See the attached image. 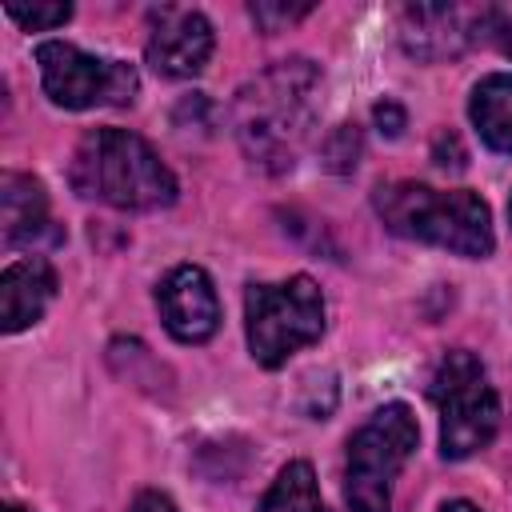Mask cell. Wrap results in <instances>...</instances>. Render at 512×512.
<instances>
[{
    "label": "cell",
    "instance_id": "6da1fadb",
    "mask_svg": "<svg viewBox=\"0 0 512 512\" xmlns=\"http://www.w3.org/2000/svg\"><path fill=\"white\" fill-rule=\"evenodd\" d=\"M320 68L304 56L280 60L252 76L232 100V128L252 164L264 172H288L316 120Z\"/></svg>",
    "mask_w": 512,
    "mask_h": 512
},
{
    "label": "cell",
    "instance_id": "7a4b0ae2",
    "mask_svg": "<svg viewBox=\"0 0 512 512\" xmlns=\"http://www.w3.org/2000/svg\"><path fill=\"white\" fill-rule=\"evenodd\" d=\"M72 188L80 196L104 200L112 208L152 212L176 200V176L152 152L148 140L124 128H96L76 144L72 156Z\"/></svg>",
    "mask_w": 512,
    "mask_h": 512
},
{
    "label": "cell",
    "instance_id": "3957f363",
    "mask_svg": "<svg viewBox=\"0 0 512 512\" xmlns=\"http://www.w3.org/2000/svg\"><path fill=\"white\" fill-rule=\"evenodd\" d=\"M376 212L380 220L408 240H424L436 248H448L456 256H488L496 236H492V212L488 204L468 192H436L428 184H388L376 192Z\"/></svg>",
    "mask_w": 512,
    "mask_h": 512
},
{
    "label": "cell",
    "instance_id": "277c9868",
    "mask_svg": "<svg viewBox=\"0 0 512 512\" xmlns=\"http://www.w3.org/2000/svg\"><path fill=\"white\" fill-rule=\"evenodd\" d=\"M420 424L408 404H384L348 440L344 496L352 512H392V480L416 452Z\"/></svg>",
    "mask_w": 512,
    "mask_h": 512
},
{
    "label": "cell",
    "instance_id": "5b68a950",
    "mask_svg": "<svg viewBox=\"0 0 512 512\" xmlns=\"http://www.w3.org/2000/svg\"><path fill=\"white\" fill-rule=\"evenodd\" d=\"M244 324L256 364L280 368L292 352L320 340L324 296L308 276H292L284 284H252L244 296Z\"/></svg>",
    "mask_w": 512,
    "mask_h": 512
},
{
    "label": "cell",
    "instance_id": "8992f818",
    "mask_svg": "<svg viewBox=\"0 0 512 512\" xmlns=\"http://www.w3.org/2000/svg\"><path fill=\"white\" fill-rule=\"evenodd\" d=\"M432 400L440 408V452L444 460H464L480 452L500 424V400L484 376V364L456 348L440 360L432 376Z\"/></svg>",
    "mask_w": 512,
    "mask_h": 512
},
{
    "label": "cell",
    "instance_id": "52a82bcc",
    "mask_svg": "<svg viewBox=\"0 0 512 512\" xmlns=\"http://www.w3.org/2000/svg\"><path fill=\"white\" fill-rule=\"evenodd\" d=\"M36 64H40V80H44V92L52 96V104L76 108V112L96 108V104L124 108L136 100V88H140L132 64L88 56L64 40H44L36 48Z\"/></svg>",
    "mask_w": 512,
    "mask_h": 512
},
{
    "label": "cell",
    "instance_id": "ba28073f",
    "mask_svg": "<svg viewBox=\"0 0 512 512\" xmlns=\"http://www.w3.org/2000/svg\"><path fill=\"white\" fill-rule=\"evenodd\" d=\"M492 8H456V4H412L400 12V44L416 60L460 56L472 40H484Z\"/></svg>",
    "mask_w": 512,
    "mask_h": 512
},
{
    "label": "cell",
    "instance_id": "9c48e42d",
    "mask_svg": "<svg viewBox=\"0 0 512 512\" xmlns=\"http://www.w3.org/2000/svg\"><path fill=\"white\" fill-rule=\"evenodd\" d=\"M152 28H148V64L160 72V76H172V80H184V76H196L204 72L208 56H212V24L192 12V8H152Z\"/></svg>",
    "mask_w": 512,
    "mask_h": 512
},
{
    "label": "cell",
    "instance_id": "30bf717a",
    "mask_svg": "<svg viewBox=\"0 0 512 512\" xmlns=\"http://www.w3.org/2000/svg\"><path fill=\"white\" fill-rule=\"evenodd\" d=\"M156 304L164 316V328L184 340V344H204L216 328H220V300L216 288L208 280L204 268L196 264H180L172 268L160 288H156Z\"/></svg>",
    "mask_w": 512,
    "mask_h": 512
},
{
    "label": "cell",
    "instance_id": "8fae6325",
    "mask_svg": "<svg viewBox=\"0 0 512 512\" xmlns=\"http://www.w3.org/2000/svg\"><path fill=\"white\" fill-rule=\"evenodd\" d=\"M56 296V272L48 260L28 256L4 268L0 276V324L4 332H20L44 316V308Z\"/></svg>",
    "mask_w": 512,
    "mask_h": 512
},
{
    "label": "cell",
    "instance_id": "7c38bea8",
    "mask_svg": "<svg viewBox=\"0 0 512 512\" xmlns=\"http://www.w3.org/2000/svg\"><path fill=\"white\" fill-rule=\"evenodd\" d=\"M0 224H4V244H36L40 232H48V196L36 176L24 172H4L0 180Z\"/></svg>",
    "mask_w": 512,
    "mask_h": 512
},
{
    "label": "cell",
    "instance_id": "4fadbf2b",
    "mask_svg": "<svg viewBox=\"0 0 512 512\" xmlns=\"http://www.w3.org/2000/svg\"><path fill=\"white\" fill-rule=\"evenodd\" d=\"M472 124L492 152H512V72H492L472 92Z\"/></svg>",
    "mask_w": 512,
    "mask_h": 512
},
{
    "label": "cell",
    "instance_id": "5bb4252c",
    "mask_svg": "<svg viewBox=\"0 0 512 512\" xmlns=\"http://www.w3.org/2000/svg\"><path fill=\"white\" fill-rule=\"evenodd\" d=\"M260 512H328L324 500H320V488H316V476L304 460H292L276 484L268 488Z\"/></svg>",
    "mask_w": 512,
    "mask_h": 512
},
{
    "label": "cell",
    "instance_id": "9a60e30c",
    "mask_svg": "<svg viewBox=\"0 0 512 512\" xmlns=\"http://www.w3.org/2000/svg\"><path fill=\"white\" fill-rule=\"evenodd\" d=\"M360 160V128L356 124H336L332 136L324 140V164L332 172H352Z\"/></svg>",
    "mask_w": 512,
    "mask_h": 512
},
{
    "label": "cell",
    "instance_id": "2e32d148",
    "mask_svg": "<svg viewBox=\"0 0 512 512\" xmlns=\"http://www.w3.org/2000/svg\"><path fill=\"white\" fill-rule=\"evenodd\" d=\"M4 12H8L20 28H28V32L56 28V24H64V20L72 16L68 4H4Z\"/></svg>",
    "mask_w": 512,
    "mask_h": 512
},
{
    "label": "cell",
    "instance_id": "e0dca14e",
    "mask_svg": "<svg viewBox=\"0 0 512 512\" xmlns=\"http://www.w3.org/2000/svg\"><path fill=\"white\" fill-rule=\"evenodd\" d=\"M308 12H312L308 4H296V8H284V4H252V20H256L264 32H280L284 24H292V20L308 16Z\"/></svg>",
    "mask_w": 512,
    "mask_h": 512
},
{
    "label": "cell",
    "instance_id": "ac0fdd59",
    "mask_svg": "<svg viewBox=\"0 0 512 512\" xmlns=\"http://www.w3.org/2000/svg\"><path fill=\"white\" fill-rule=\"evenodd\" d=\"M484 40H492L504 56H512V16H504V12H488V28H484Z\"/></svg>",
    "mask_w": 512,
    "mask_h": 512
},
{
    "label": "cell",
    "instance_id": "d6986e66",
    "mask_svg": "<svg viewBox=\"0 0 512 512\" xmlns=\"http://www.w3.org/2000/svg\"><path fill=\"white\" fill-rule=\"evenodd\" d=\"M372 116H376V124H380V132H384V136H400V128H404V120H408V116H404V108H400L396 100L376 104V112H372Z\"/></svg>",
    "mask_w": 512,
    "mask_h": 512
},
{
    "label": "cell",
    "instance_id": "ffe728a7",
    "mask_svg": "<svg viewBox=\"0 0 512 512\" xmlns=\"http://www.w3.org/2000/svg\"><path fill=\"white\" fill-rule=\"evenodd\" d=\"M128 512H176V504H172L164 492H140Z\"/></svg>",
    "mask_w": 512,
    "mask_h": 512
},
{
    "label": "cell",
    "instance_id": "44dd1931",
    "mask_svg": "<svg viewBox=\"0 0 512 512\" xmlns=\"http://www.w3.org/2000/svg\"><path fill=\"white\" fill-rule=\"evenodd\" d=\"M440 512H480V508H476L472 500H448V504H444Z\"/></svg>",
    "mask_w": 512,
    "mask_h": 512
},
{
    "label": "cell",
    "instance_id": "7402d4cb",
    "mask_svg": "<svg viewBox=\"0 0 512 512\" xmlns=\"http://www.w3.org/2000/svg\"><path fill=\"white\" fill-rule=\"evenodd\" d=\"M4 512H28V508H20V504H4Z\"/></svg>",
    "mask_w": 512,
    "mask_h": 512
},
{
    "label": "cell",
    "instance_id": "603a6c76",
    "mask_svg": "<svg viewBox=\"0 0 512 512\" xmlns=\"http://www.w3.org/2000/svg\"><path fill=\"white\" fill-rule=\"evenodd\" d=\"M508 216H512V200H508Z\"/></svg>",
    "mask_w": 512,
    "mask_h": 512
}]
</instances>
